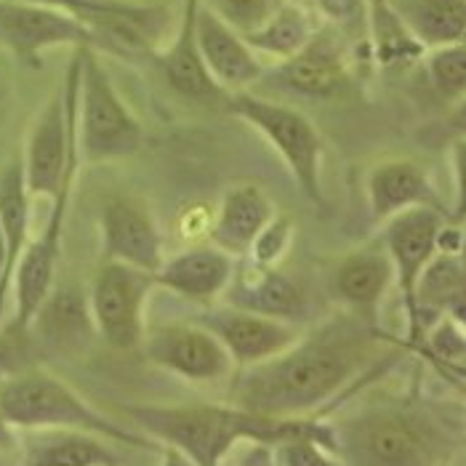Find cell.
<instances>
[{"mask_svg": "<svg viewBox=\"0 0 466 466\" xmlns=\"http://www.w3.org/2000/svg\"><path fill=\"white\" fill-rule=\"evenodd\" d=\"M384 341L379 325L339 309L304 328L278 358L238 370L229 381V402L278 419L323 416L379 360Z\"/></svg>", "mask_w": 466, "mask_h": 466, "instance_id": "obj_1", "label": "cell"}, {"mask_svg": "<svg viewBox=\"0 0 466 466\" xmlns=\"http://www.w3.org/2000/svg\"><path fill=\"white\" fill-rule=\"evenodd\" d=\"M123 413L134 427L155 440L189 456L198 466H221L238 445H283L293 437H323L336 448L333 421L323 416L278 419L264 416L235 402H137ZM339 453V451H336Z\"/></svg>", "mask_w": 466, "mask_h": 466, "instance_id": "obj_2", "label": "cell"}, {"mask_svg": "<svg viewBox=\"0 0 466 466\" xmlns=\"http://www.w3.org/2000/svg\"><path fill=\"white\" fill-rule=\"evenodd\" d=\"M344 466H440L448 461L445 427L413 400L384 397L333 421Z\"/></svg>", "mask_w": 466, "mask_h": 466, "instance_id": "obj_3", "label": "cell"}, {"mask_svg": "<svg viewBox=\"0 0 466 466\" xmlns=\"http://www.w3.org/2000/svg\"><path fill=\"white\" fill-rule=\"evenodd\" d=\"M0 419L14 431L72 430L105 437L123 448L160 451L155 440L128 430L94 408L65 379L40 365H25L0 379Z\"/></svg>", "mask_w": 466, "mask_h": 466, "instance_id": "obj_4", "label": "cell"}, {"mask_svg": "<svg viewBox=\"0 0 466 466\" xmlns=\"http://www.w3.org/2000/svg\"><path fill=\"white\" fill-rule=\"evenodd\" d=\"M224 109L240 123L251 126L253 131L269 144L283 160L290 179L296 181L299 192L318 208H325L323 189V160L325 142L318 126L293 105L267 99L253 91L227 94Z\"/></svg>", "mask_w": 466, "mask_h": 466, "instance_id": "obj_5", "label": "cell"}, {"mask_svg": "<svg viewBox=\"0 0 466 466\" xmlns=\"http://www.w3.org/2000/svg\"><path fill=\"white\" fill-rule=\"evenodd\" d=\"M144 147V128L112 83L94 48H80L77 83V149L88 166L120 163Z\"/></svg>", "mask_w": 466, "mask_h": 466, "instance_id": "obj_6", "label": "cell"}, {"mask_svg": "<svg viewBox=\"0 0 466 466\" xmlns=\"http://www.w3.org/2000/svg\"><path fill=\"white\" fill-rule=\"evenodd\" d=\"M70 14L83 27H88L99 54L123 59H155L174 33V14L163 3L137 0H27Z\"/></svg>", "mask_w": 466, "mask_h": 466, "instance_id": "obj_7", "label": "cell"}, {"mask_svg": "<svg viewBox=\"0 0 466 466\" xmlns=\"http://www.w3.org/2000/svg\"><path fill=\"white\" fill-rule=\"evenodd\" d=\"M155 288L157 283L152 272L102 258L88 286L96 336L120 352L139 350L147 333V304Z\"/></svg>", "mask_w": 466, "mask_h": 466, "instance_id": "obj_8", "label": "cell"}, {"mask_svg": "<svg viewBox=\"0 0 466 466\" xmlns=\"http://www.w3.org/2000/svg\"><path fill=\"white\" fill-rule=\"evenodd\" d=\"M139 350L149 365L192 387L227 384L238 373L224 344L198 320L147 328Z\"/></svg>", "mask_w": 466, "mask_h": 466, "instance_id": "obj_9", "label": "cell"}, {"mask_svg": "<svg viewBox=\"0 0 466 466\" xmlns=\"http://www.w3.org/2000/svg\"><path fill=\"white\" fill-rule=\"evenodd\" d=\"M0 48L27 67H40L43 54L51 48L99 51V43L65 11L27 0H0Z\"/></svg>", "mask_w": 466, "mask_h": 466, "instance_id": "obj_10", "label": "cell"}, {"mask_svg": "<svg viewBox=\"0 0 466 466\" xmlns=\"http://www.w3.org/2000/svg\"><path fill=\"white\" fill-rule=\"evenodd\" d=\"M99 235L105 261H120L152 275L166 261L163 229L139 195L117 192L105 198L99 211Z\"/></svg>", "mask_w": 466, "mask_h": 466, "instance_id": "obj_11", "label": "cell"}, {"mask_svg": "<svg viewBox=\"0 0 466 466\" xmlns=\"http://www.w3.org/2000/svg\"><path fill=\"white\" fill-rule=\"evenodd\" d=\"M445 221L448 216L442 211L413 208V211L392 216L390 221H384V229H381V243L395 267V288L402 299L408 336L416 323V288L421 283V275L427 272L430 261L440 251L437 240H440V229Z\"/></svg>", "mask_w": 466, "mask_h": 466, "instance_id": "obj_12", "label": "cell"}, {"mask_svg": "<svg viewBox=\"0 0 466 466\" xmlns=\"http://www.w3.org/2000/svg\"><path fill=\"white\" fill-rule=\"evenodd\" d=\"M195 320L203 328H208L224 344V350L229 352L238 370L278 358L304 330V325L256 315V312L224 304V301H218L214 307H203V312Z\"/></svg>", "mask_w": 466, "mask_h": 466, "instance_id": "obj_13", "label": "cell"}, {"mask_svg": "<svg viewBox=\"0 0 466 466\" xmlns=\"http://www.w3.org/2000/svg\"><path fill=\"white\" fill-rule=\"evenodd\" d=\"M264 77H272L275 86L296 96L323 102L336 99L352 86L347 40L323 25L299 54L280 65H272Z\"/></svg>", "mask_w": 466, "mask_h": 466, "instance_id": "obj_14", "label": "cell"}, {"mask_svg": "<svg viewBox=\"0 0 466 466\" xmlns=\"http://www.w3.org/2000/svg\"><path fill=\"white\" fill-rule=\"evenodd\" d=\"M198 48L211 80L224 94L251 91L269 70V65L248 46L246 35L221 22L211 8L203 5V0L198 11Z\"/></svg>", "mask_w": 466, "mask_h": 466, "instance_id": "obj_15", "label": "cell"}, {"mask_svg": "<svg viewBox=\"0 0 466 466\" xmlns=\"http://www.w3.org/2000/svg\"><path fill=\"white\" fill-rule=\"evenodd\" d=\"M392 288L395 267L381 240L341 256L330 272V293L339 307L373 325H379L381 304Z\"/></svg>", "mask_w": 466, "mask_h": 466, "instance_id": "obj_16", "label": "cell"}, {"mask_svg": "<svg viewBox=\"0 0 466 466\" xmlns=\"http://www.w3.org/2000/svg\"><path fill=\"white\" fill-rule=\"evenodd\" d=\"M365 200L379 224L413 208H434L448 216V206L442 203L430 171L413 157L379 160L365 177Z\"/></svg>", "mask_w": 466, "mask_h": 466, "instance_id": "obj_17", "label": "cell"}, {"mask_svg": "<svg viewBox=\"0 0 466 466\" xmlns=\"http://www.w3.org/2000/svg\"><path fill=\"white\" fill-rule=\"evenodd\" d=\"M221 301L293 325H307L309 320V299L301 286L278 267H256L248 258L238 261L235 278Z\"/></svg>", "mask_w": 466, "mask_h": 466, "instance_id": "obj_18", "label": "cell"}, {"mask_svg": "<svg viewBox=\"0 0 466 466\" xmlns=\"http://www.w3.org/2000/svg\"><path fill=\"white\" fill-rule=\"evenodd\" d=\"M235 269L238 258L216 248L214 243H200L166 256V261L155 272V283L184 301L214 307L224 299V290L232 283Z\"/></svg>", "mask_w": 466, "mask_h": 466, "instance_id": "obj_19", "label": "cell"}, {"mask_svg": "<svg viewBox=\"0 0 466 466\" xmlns=\"http://www.w3.org/2000/svg\"><path fill=\"white\" fill-rule=\"evenodd\" d=\"M198 11L200 0H184L179 22L174 25V33L166 40V46L155 54V62L166 83L179 96L198 105H224L227 94L211 80L198 48Z\"/></svg>", "mask_w": 466, "mask_h": 466, "instance_id": "obj_20", "label": "cell"}, {"mask_svg": "<svg viewBox=\"0 0 466 466\" xmlns=\"http://www.w3.org/2000/svg\"><path fill=\"white\" fill-rule=\"evenodd\" d=\"M25 333H30L51 355L70 358L86 350V344L96 336L88 290L72 283H54Z\"/></svg>", "mask_w": 466, "mask_h": 466, "instance_id": "obj_21", "label": "cell"}, {"mask_svg": "<svg viewBox=\"0 0 466 466\" xmlns=\"http://www.w3.org/2000/svg\"><path fill=\"white\" fill-rule=\"evenodd\" d=\"M278 214L275 200L256 181H238L227 187L216 203V214L208 227V243L229 253L232 258H246L253 240Z\"/></svg>", "mask_w": 466, "mask_h": 466, "instance_id": "obj_22", "label": "cell"}, {"mask_svg": "<svg viewBox=\"0 0 466 466\" xmlns=\"http://www.w3.org/2000/svg\"><path fill=\"white\" fill-rule=\"evenodd\" d=\"M22 466H117L115 442L88 431L37 430L22 431Z\"/></svg>", "mask_w": 466, "mask_h": 466, "instance_id": "obj_23", "label": "cell"}, {"mask_svg": "<svg viewBox=\"0 0 466 466\" xmlns=\"http://www.w3.org/2000/svg\"><path fill=\"white\" fill-rule=\"evenodd\" d=\"M365 33L368 48L379 67L402 70L421 62L427 48L413 37L392 0H365Z\"/></svg>", "mask_w": 466, "mask_h": 466, "instance_id": "obj_24", "label": "cell"}, {"mask_svg": "<svg viewBox=\"0 0 466 466\" xmlns=\"http://www.w3.org/2000/svg\"><path fill=\"white\" fill-rule=\"evenodd\" d=\"M318 30H320V25L315 22V16L304 5H299L293 0H283L272 11V16L258 30L248 33L246 40L253 51L272 67V65H280V62L290 59L293 54H299L315 37Z\"/></svg>", "mask_w": 466, "mask_h": 466, "instance_id": "obj_25", "label": "cell"}, {"mask_svg": "<svg viewBox=\"0 0 466 466\" xmlns=\"http://www.w3.org/2000/svg\"><path fill=\"white\" fill-rule=\"evenodd\" d=\"M413 37L430 51L466 40V0H392Z\"/></svg>", "mask_w": 466, "mask_h": 466, "instance_id": "obj_26", "label": "cell"}, {"mask_svg": "<svg viewBox=\"0 0 466 466\" xmlns=\"http://www.w3.org/2000/svg\"><path fill=\"white\" fill-rule=\"evenodd\" d=\"M424 70L430 77L431 91L445 99L448 105H456L466 96V40L448 43L440 48H430L424 54Z\"/></svg>", "mask_w": 466, "mask_h": 466, "instance_id": "obj_27", "label": "cell"}, {"mask_svg": "<svg viewBox=\"0 0 466 466\" xmlns=\"http://www.w3.org/2000/svg\"><path fill=\"white\" fill-rule=\"evenodd\" d=\"M293 218L288 214H278L269 218V224L258 232V238L253 240L251 253L246 256L256 267H280V261L286 258L293 243Z\"/></svg>", "mask_w": 466, "mask_h": 466, "instance_id": "obj_28", "label": "cell"}, {"mask_svg": "<svg viewBox=\"0 0 466 466\" xmlns=\"http://www.w3.org/2000/svg\"><path fill=\"white\" fill-rule=\"evenodd\" d=\"M280 3L283 0H203L206 8H211L221 22L243 35L258 30Z\"/></svg>", "mask_w": 466, "mask_h": 466, "instance_id": "obj_29", "label": "cell"}, {"mask_svg": "<svg viewBox=\"0 0 466 466\" xmlns=\"http://www.w3.org/2000/svg\"><path fill=\"white\" fill-rule=\"evenodd\" d=\"M315 11L325 27L336 30L344 40H365V0H315Z\"/></svg>", "mask_w": 466, "mask_h": 466, "instance_id": "obj_30", "label": "cell"}, {"mask_svg": "<svg viewBox=\"0 0 466 466\" xmlns=\"http://www.w3.org/2000/svg\"><path fill=\"white\" fill-rule=\"evenodd\" d=\"M278 461L283 466H344L336 448L323 437H293L275 448Z\"/></svg>", "mask_w": 466, "mask_h": 466, "instance_id": "obj_31", "label": "cell"}, {"mask_svg": "<svg viewBox=\"0 0 466 466\" xmlns=\"http://www.w3.org/2000/svg\"><path fill=\"white\" fill-rule=\"evenodd\" d=\"M451 177H453V200L448 206V221L466 227V139L456 137L448 149Z\"/></svg>", "mask_w": 466, "mask_h": 466, "instance_id": "obj_32", "label": "cell"}, {"mask_svg": "<svg viewBox=\"0 0 466 466\" xmlns=\"http://www.w3.org/2000/svg\"><path fill=\"white\" fill-rule=\"evenodd\" d=\"M448 126L456 131V137H464L466 139V96L461 102L451 105V112H448Z\"/></svg>", "mask_w": 466, "mask_h": 466, "instance_id": "obj_33", "label": "cell"}, {"mask_svg": "<svg viewBox=\"0 0 466 466\" xmlns=\"http://www.w3.org/2000/svg\"><path fill=\"white\" fill-rule=\"evenodd\" d=\"M160 466H198L189 456H184L181 451L171 448V445H160Z\"/></svg>", "mask_w": 466, "mask_h": 466, "instance_id": "obj_34", "label": "cell"}, {"mask_svg": "<svg viewBox=\"0 0 466 466\" xmlns=\"http://www.w3.org/2000/svg\"><path fill=\"white\" fill-rule=\"evenodd\" d=\"M11 102H14L11 83H8V77L0 72V128H3V123H5V117H8V112H11Z\"/></svg>", "mask_w": 466, "mask_h": 466, "instance_id": "obj_35", "label": "cell"}, {"mask_svg": "<svg viewBox=\"0 0 466 466\" xmlns=\"http://www.w3.org/2000/svg\"><path fill=\"white\" fill-rule=\"evenodd\" d=\"M0 466H22L19 445H14V448H3L0 445Z\"/></svg>", "mask_w": 466, "mask_h": 466, "instance_id": "obj_36", "label": "cell"}, {"mask_svg": "<svg viewBox=\"0 0 466 466\" xmlns=\"http://www.w3.org/2000/svg\"><path fill=\"white\" fill-rule=\"evenodd\" d=\"M440 466H451V464H448V461H445V464H440Z\"/></svg>", "mask_w": 466, "mask_h": 466, "instance_id": "obj_37", "label": "cell"}, {"mask_svg": "<svg viewBox=\"0 0 466 466\" xmlns=\"http://www.w3.org/2000/svg\"><path fill=\"white\" fill-rule=\"evenodd\" d=\"M278 466H283V464H280V461H278Z\"/></svg>", "mask_w": 466, "mask_h": 466, "instance_id": "obj_38", "label": "cell"}, {"mask_svg": "<svg viewBox=\"0 0 466 466\" xmlns=\"http://www.w3.org/2000/svg\"><path fill=\"white\" fill-rule=\"evenodd\" d=\"M464 466H466V459H464Z\"/></svg>", "mask_w": 466, "mask_h": 466, "instance_id": "obj_39", "label": "cell"}]
</instances>
